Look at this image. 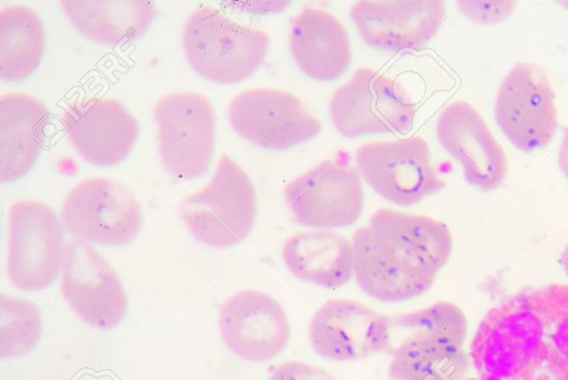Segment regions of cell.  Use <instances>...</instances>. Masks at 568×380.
<instances>
[{"label": "cell", "mask_w": 568, "mask_h": 380, "mask_svg": "<svg viewBox=\"0 0 568 380\" xmlns=\"http://www.w3.org/2000/svg\"><path fill=\"white\" fill-rule=\"evenodd\" d=\"M290 49L302 72L323 82L338 79L352 61L351 41L344 24L320 8L306 7L294 17Z\"/></svg>", "instance_id": "obj_20"}, {"label": "cell", "mask_w": 568, "mask_h": 380, "mask_svg": "<svg viewBox=\"0 0 568 380\" xmlns=\"http://www.w3.org/2000/svg\"><path fill=\"white\" fill-rule=\"evenodd\" d=\"M158 152L165 169L183 180L204 176L215 144V112L194 91L163 96L154 108Z\"/></svg>", "instance_id": "obj_5"}, {"label": "cell", "mask_w": 568, "mask_h": 380, "mask_svg": "<svg viewBox=\"0 0 568 380\" xmlns=\"http://www.w3.org/2000/svg\"><path fill=\"white\" fill-rule=\"evenodd\" d=\"M69 22L85 38L102 44H121L142 37L158 9L153 1L62 0Z\"/></svg>", "instance_id": "obj_23"}, {"label": "cell", "mask_w": 568, "mask_h": 380, "mask_svg": "<svg viewBox=\"0 0 568 380\" xmlns=\"http://www.w3.org/2000/svg\"><path fill=\"white\" fill-rule=\"evenodd\" d=\"M458 10L469 20L493 24L506 19L516 9V1H457Z\"/></svg>", "instance_id": "obj_27"}, {"label": "cell", "mask_w": 568, "mask_h": 380, "mask_svg": "<svg viewBox=\"0 0 568 380\" xmlns=\"http://www.w3.org/2000/svg\"><path fill=\"white\" fill-rule=\"evenodd\" d=\"M559 264L561 269L564 270L566 277L568 278V243L562 249L560 257H559Z\"/></svg>", "instance_id": "obj_30"}, {"label": "cell", "mask_w": 568, "mask_h": 380, "mask_svg": "<svg viewBox=\"0 0 568 380\" xmlns=\"http://www.w3.org/2000/svg\"><path fill=\"white\" fill-rule=\"evenodd\" d=\"M328 110L333 127L346 138L405 132L416 113L403 86L369 67L358 68L335 90Z\"/></svg>", "instance_id": "obj_4"}, {"label": "cell", "mask_w": 568, "mask_h": 380, "mask_svg": "<svg viewBox=\"0 0 568 380\" xmlns=\"http://www.w3.org/2000/svg\"><path fill=\"white\" fill-rule=\"evenodd\" d=\"M178 212L196 241L230 248L241 243L254 228L255 189L246 172L223 154L210 182L184 197Z\"/></svg>", "instance_id": "obj_3"}, {"label": "cell", "mask_w": 568, "mask_h": 380, "mask_svg": "<svg viewBox=\"0 0 568 380\" xmlns=\"http://www.w3.org/2000/svg\"><path fill=\"white\" fill-rule=\"evenodd\" d=\"M351 241L354 278L371 298L402 302L423 296L435 283L438 272L368 226L357 228Z\"/></svg>", "instance_id": "obj_12"}, {"label": "cell", "mask_w": 568, "mask_h": 380, "mask_svg": "<svg viewBox=\"0 0 568 380\" xmlns=\"http://www.w3.org/2000/svg\"><path fill=\"white\" fill-rule=\"evenodd\" d=\"M359 172L346 159H326L292 179L284 199L301 226L331 230L358 221L364 209Z\"/></svg>", "instance_id": "obj_8"}, {"label": "cell", "mask_w": 568, "mask_h": 380, "mask_svg": "<svg viewBox=\"0 0 568 380\" xmlns=\"http://www.w3.org/2000/svg\"><path fill=\"white\" fill-rule=\"evenodd\" d=\"M61 216L74 239L108 247L132 242L143 224L142 208L132 191L104 177L87 178L73 186Z\"/></svg>", "instance_id": "obj_9"}, {"label": "cell", "mask_w": 568, "mask_h": 380, "mask_svg": "<svg viewBox=\"0 0 568 380\" xmlns=\"http://www.w3.org/2000/svg\"><path fill=\"white\" fill-rule=\"evenodd\" d=\"M469 358L479 380H568V284L523 289L491 307Z\"/></svg>", "instance_id": "obj_1"}, {"label": "cell", "mask_w": 568, "mask_h": 380, "mask_svg": "<svg viewBox=\"0 0 568 380\" xmlns=\"http://www.w3.org/2000/svg\"><path fill=\"white\" fill-rule=\"evenodd\" d=\"M61 121L75 151L98 167L122 162L139 136L138 120L115 99L74 100L61 113Z\"/></svg>", "instance_id": "obj_15"}, {"label": "cell", "mask_w": 568, "mask_h": 380, "mask_svg": "<svg viewBox=\"0 0 568 380\" xmlns=\"http://www.w3.org/2000/svg\"><path fill=\"white\" fill-rule=\"evenodd\" d=\"M64 254L63 231L45 203L19 200L9 209L6 271L23 291H39L57 279Z\"/></svg>", "instance_id": "obj_7"}, {"label": "cell", "mask_w": 568, "mask_h": 380, "mask_svg": "<svg viewBox=\"0 0 568 380\" xmlns=\"http://www.w3.org/2000/svg\"><path fill=\"white\" fill-rule=\"evenodd\" d=\"M45 47L44 24L27 6L11 4L0 11V76L16 82L39 66Z\"/></svg>", "instance_id": "obj_24"}, {"label": "cell", "mask_w": 568, "mask_h": 380, "mask_svg": "<svg viewBox=\"0 0 568 380\" xmlns=\"http://www.w3.org/2000/svg\"><path fill=\"white\" fill-rule=\"evenodd\" d=\"M282 259L298 280L337 289L354 277L352 241L332 230L300 231L286 239Z\"/></svg>", "instance_id": "obj_22"}, {"label": "cell", "mask_w": 568, "mask_h": 380, "mask_svg": "<svg viewBox=\"0 0 568 380\" xmlns=\"http://www.w3.org/2000/svg\"><path fill=\"white\" fill-rule=\"evenodd\" d=\"M558 166L568 181V129L564 132L559 147Z\"/></svg>", "instance_id": "obj_29"}, {"label": "cell", "mask_w": 568, "mask_h": 380, "mask_svg": "<svg viewBox=\"0 0 568 380\" xmlns=\"http://www.w3.org/2000/svg\"><path fill=\"white\" fill-rule=\"evenodd\" d=\"M1 357L14 358L31 351L42 329L39 309L12 297L1 298Z\"/></svg>", "instance_id": "obj_26"}, {"label": "cell", "mask_w": 568, "mask_h": 380, "mask_svg": "<svg viewBox=\"0 0 568 380\" xmlns=\"http://www.w3.org/2000/svg\"><path fill=\"white\" fill-rule=\"evenodd\" d=\"M382 313L354 299L326 300L308 326V340L322 358L353 361L377 353L376 331Z\"/></svg>", "instance_id": "obj_19"}, {"label": "cell", "mask_w": 568, "mask_h": 380, "mask_svg": "<svg viewBox=\"0 0 568 380\" xmlns=\"http://www.w3.org/2000/svg\"><path fill=\"white\" fill-rule=\"evenodd\" d=\"M267 380H337L325 369L300 360L281 362Z\"/></svg>", "instance_id": "obj_28"}, {"label": "cell", "mask_w": 568, "mask_h": 380, "mask_svg": "<svg viewBox=\"0 0 568 380\" xmlns=\"http://www.w3.org/2000/svg\"><path fill=\"white\" fill-rule=\"evenodd\" d=\"M468 321L454 302L436 301L409 312L381 316L377 351L389 356L413 349L457 352L464 350Z\"/></svg>", "instance_id": "obj_18"}, {"label": "cell", "mask_w": 568, "mask_h": 380, "mask_svg": "<svg viewBox=\"0 0 568 380\" xmlns=\"http://www.w3.org/2000/svg\"><path fill=\"white\" fill-rule=\"evenodd\" d=\"M494 113L518 150L531 153L546 148L558 127V109L545 70L528 61L514 64L499 86Z\"/></svg>", "instance_id": "obj_10"}, {"label": "cell", "mask_w": 568, "mask_h": 380, "mask_svg": "<svg viewBox=\"0 0 568 380\" xmlns=\"http://www.w3.org/2000/svg\"><path fill=\"white\" fill-rule=\"evenodd\" d=\"M357 170L382 198L408 207L438 193L446 187L428 143L422 137L373 141L358 147Z\"/></svg>", "instance_id": "obj_6"}, {"label": "cell", "mask_w": 568, "mask_h": 380, "mask_svg": "<svg viewBox=\"0 0 568 380\" xmlns=\"http://www.w3.org/2000/svg\"><path fill=\"white\" fill-rule=\"evenodd\" d=\"M349 14L368 46L384 51L420 50L437 33L445 2L359 0Z\"/></svg>", "instance_id": "obj_17"}, {"label": "cell", "mask_w": 568, "mask_h": 380, "mask_svg": "<svg viewBox=\"0 0 568 380\" xmlns=\"http://www.w3.org/2000/svg\"><path fill=\"white\" fill-rule=\"evenodd\" d=\"M233 130L256 146L286 150L316 137L321 121L295 94L273 88L237 93L229 107Z\"/></svg>", "instance_id": "obj_11"}, {"label": "cell", "mask_w": 568, "mask_h": 380, "mask_svg": "<svg viewBox=\"0 0 568 380\" xmlns=\"http://www.w3.org/2000/svg\"><path fill=\"white\" fill-rule=\"evenodd\" d=\"M436 134L460 164L466 182L479 190L499 188L507 177V157L478 110L457 100L439 113Z\"/></svg>", "instance_id": "obj_16"}, {"label": "cell", "mask_w": 568, "mask_h": 380, "mask_svg": "<svg viewBox=\"0 0 568 380\" xmlns=\"http://www.w3.org/2000/svg\"><path fill=\"white\" fill-rule=\"evenodd\" d=\"M61 290L71 309L95 329H112L126 316L128 298L116 271L85 241L65 244Z\"/></svg>", "instance_id": "obj_13"}, {"label": "cell", "mask_w": 568, "mask_h": 380, "mask_svg": "<svg viewBox=\"0 0 568 380\" xmlns=\"http://www.w3.org/2000/svg\"><path fill=\"white\" fill-rule=\"evenodd\" d=\"M219 327L227 349L252 362L277 357L291 338L283 306L271 294L255 289L241 290L224 301Z\"/></svg>", "instance_id": "obj_14"}, {"label": "cell", "mask_w": 568, "mask_h": 380, "mask_svg": "<svg viewBox=\"0 0 568 380\" xmlns=\"http://www.w3.org/2000/svg\"><path fill=\"white\" fill-rule=\"evenodd\" d=\"M268 47L264 30L239 23L210 6L195 9L182 31L186 60L200 76L216 83L251 77L263 64Z\"/></svg>", "instance_id": "obj_2"}, {"label": "cell", "mask_w": 568, "mask_h": 380, "mask_svg": "<svg viewBox=\"0 0 568 380\" xmlns=\"http://www.w3.org/2000/svg\"><path fill=\"white\" fill-rule=\"evenodd\" d=\"M470 363L465 350L413 349L393 356L388 377L389 380H465Z\"/></svg>", "instance_id": "obj_25"}, {"label": "cell", "mask_w": 568, "mask_h": 380, "mask_svg": "<svg viewBox=\"0 0 568 380\" xmlns=\"http://www.w3.org/2000/svg\"><path fill=\"white\" fill-rule=\"evenodd\" d=\"M49 110L32 96L11 92L0 98V182L26 176L43 147Z\"/></svg>", "instance_id": "obj_21"}, {"label": "cell", "mask_w": 568, "mask_h": 380, "mask_svg": "<svg viewBox=\"0 0 568 380\" xmlns=\"http://www.w3.org/2000/svg\"><path fill=\"white\" fill-rule=\"evenodd\" d=\"M465 380H479V379H478V378L470 377V378H466Z\"/></svg>", "instance_id": "obj_31"}]
</instances>
